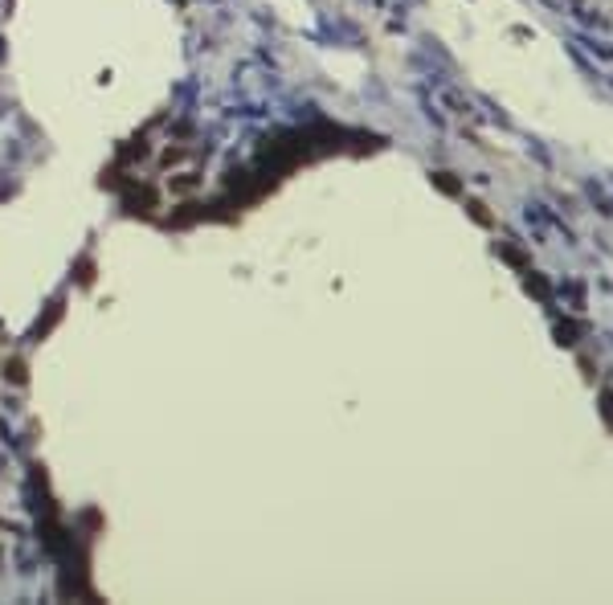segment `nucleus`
<instances>
[{
	"instance_id": "f257e3e1",
	"label": "nucleus",
	"mask_w": 613,
	"mask_h": 605,
	"mask_svg": "<svg viewBox=\"0 0 613 605\" xmlns=\"http://www.w3.org/2000/svg\"><path fill=\"white\" fill-rule=\"evenodd\" d=\"M4 377H8L12 385H25V381H29V372H25L21 360H8V364H4Z\"/></svg>"
}]
</instances>
